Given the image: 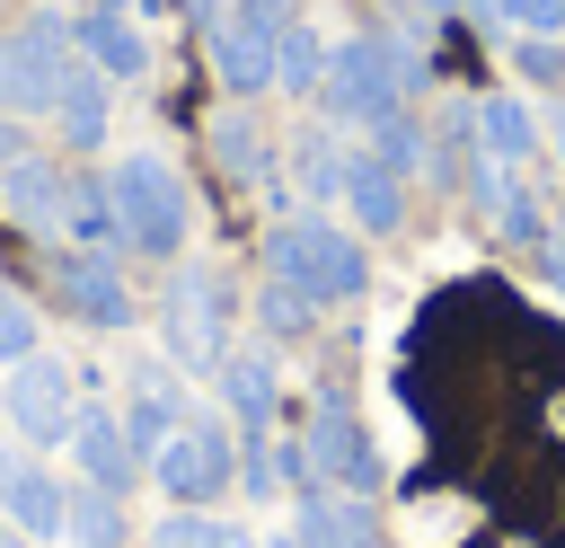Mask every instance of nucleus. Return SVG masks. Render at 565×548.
<instances>
[{"label": "nucleus", "mask_w": 565, "mask_h": 548, "mask_svg": "<svg viewBox=\"0 0 565 548\" xmlns=\"http://www.w3.org/2000/svg\"><path fill=\"white\" fill-rule=\"evenodd\" d=\"M97 9H132V0H97Z\"/></svg>", "instance_id": "nucleus-42"}, {"label": "nucleus", "mask_w": 565, "mask_h": 548, "mask_svg": "<svg viewBox=\"0 0 565 548\" xmlns=\"http://www.w3.org/2000/svg\"><path fill=\"white\" fill-rule=\"evenodd\" d=\"M62 504H71V486L44 468V451L0 442V521H18L26 539H62Z\"/></svg>", "instance_id": "nucleus-10"}, {"label": "nucleus", "mask_w": 565, "mask_h": 548, "mask_svg": "<svg viewBox=\"0 0 565 548\" xmlns=\"http://www.w3.org/2000/svg\"><path fill=\"white\" fill-rule=\"evenodd\" d=\"M344 212H353V230H371V239H388V230L406 221V177H397L388 159H371V150H353V159H344Z\"/></svg>", "instance_id": "nucleus-16"}, {"label": "nucleus", "mask_w": 565, "mask_h": 548, "mask_svg": "<svg viewBox=\"0 0 565 548\" xmlns=\"http://www.w3.org/2000/svg\"><path fill=\"white\" fill-rule=\"evenodd\" d=\"M106 115H115V80H106L97 62H71V80H62V97H53L62 150H97V141H106Z\"/></svg>", "instance_id": "nucleus-15"}, {"label": "nucleus", "mask_w": 565, "mask_h": 548, "mask_svg": "<svg viewBox=\"0 0 565 548\" xmlns=\"http://www.w3.org/2000/svg\"><path fill=\"white\" fill-rule=\"evenodd\" d=\"M300 548H388V521L371 495H335V486H300V521H291Z\"/></svg>", "instance_id": "nucleus-14"}, {"label": "nucleus", "mask_w": 565, "mask_h": 548, "mask_svg": "<svg viewBox=\"0 0 565 548\" xmlns=\"http://www.w3.org/2000/svg\"><path fill=\"white\" fill-rule=\"evenodd\" d=\"M44 292H53V309H62V318H79V327H97V336H124V327L141 318V301H132L124 265H115V256H97V247H53Z\"/></svg>", "instance_id": "nucleus-9"}, {"label": "nucleus", "mask_w": 565, "mask_h": 548, "mask_svg": "<svg viewBox=\"0 0 565 548\" xmlns=\"http://www.w3.org/2000/svg\"><path fill=\"white\" fill-rule=\"evenodd\" d=\"M212 548H256V530H247V521H221V513H212Z\"/></svg>", "instance_id": "nucleus-36"}, {"label": "nucleus", "mask_w": 565, "mask_h": 548, "mask_svg": "<svg viewBox=\"0 0 565 548\" xmlns=\"http://www.w3.org/2000/svg\"><path fill=\"white\" fill-rule=\"evenodd\" d=\"M344 159H353V141H344L335 124H318V133H300V141H291V194H300L309 212H327V203H344Z\"/></svg>", "instance_id": "nucleus-19"}, {"label": "nucleus", "mask_w": 565, "mask_h": 548, "mask_svg": "<svg viewBox=\"0 0 565 548\" xmlns=\"http://www.w3.org/2000/svg\"><path fill=\"white\" fill-rule=\"evenodd\" d=\"M415 9H424V18H459L468 0H415Z\"/></svg>", "instance_id": "nucleus-39"}, {"label": "nucleus", "mask_w": 565, "mask_h": 548, "mask_svg": "<svg viewBox=\"0 0 565 548\" xmlns=\"http://www.w3.org/2000/svg\"><path fill=\"white\" fill-rule=\"evenodd\" d=\"M539 115L521 106V97H477V150L486 159H503V168H530L539 159Z\"/></svg>", "instance_id": "nucleus-20"}, {"label": "nucleus", "mask_w": 565, "mask_h": 548, "mask_svg": "<svg viewBox=\"0 0 565 548\" xmlns=\"http://www.w3.org/2000/svg\"><path fill=\"white\" fill-rule=\"evenodd\" d=\"M18 159H35V133H26V115H0V168H18Z\"/></svg>", "instance_id": "nucleus-35"}, {"label": "nucleus", "mask_w": 565, "mask_h": 548, "mask_svg": "<svg viewBox=\"0 0 565 548\" xmlns=\"http://www.w3.org/2000/svg\"><path fill=\"white\" fill-rule=\"evenodd\" d=\"M256 548H300V539H291V530H274V539H256Z\"/></svg>", "instance_id": "nucleus-41"}, {"label": "nucleus", "mask_w": 565, "mask_h": 548, "mask_svg": "<svg viewBox=\"0 0 565 548\" xmlns=\"http://www.w3.org/2000/svg\"><path fill=\"white\" fill-rule=\"evenodd\" d=\"M327 53H335V44H327L309 18H291V27L274 35V88H282V97H318V80H327Z\"/></svg>", "instance_id": "nucleus-24"}, {"label": "nucleus", "mask_w": 565, "mask_h": 548, "mask_svg": "<svg viewBox=\"0 0 565 548\" xmlns=\"http://www.w3.org/2000/svg\"><path fill=\"white\" fill-rule=\"evenodd\" d=\"M62 239H71V247H97V256H124V221H115V194H106L97 168L71 177V230H62Z\"/></svg>", "instance_id": "nucleus-23"}, {"label": "nucleus", "mask_w": 565, "mask_h": 548, "mask_svg": "<svg viewBox=\"0 0 565 548\" xmlns=\"http://www.w3.org/2000/svg\"><path fill=\"white\" fill-rule=\"evenodd\" d=\"M26 354H35V301L0 283V362H26Z\"/></svg>", "instance_id": "nucleus-30"}, {"label": "nucleus", "mask_w": 565, "mask_h": 548, "mask_svg": "<svg viewBox=\"0 0 565 548\" xmlns=\"http://www.w3.org/2000/svg\"><path fill=\"white\" fill-rule=\"evenodd\" d=\"M79 398H88V380H79L71 362H53L44 345H35L26 362H9V380H0V407H9V424H18L26 451H71Z\"/></svg>", "instance_id": "nucleus-8"}, {"label": "nucleus", "mask_w": 565, "mask_h": 548, "mask_svg": "<svg viewBox=\"0 0 565 548\" xmlns=\"http://www.w3.org/2000/svg\"><path fill=\"white\" fill-rule=\"evenodd\" d=\"M494 27H512V35H565V0H494Z\"/></svg>", "instance_id": "nucleus-31"}, {"label": "nucleus", "mask_w": 565, "mask_h": 548, "mask_svg": "<svg viewBox=\"0 0 565 548\" xmlns=\"http://www.w3.org/2000/svg\"><path fill=\"white\" fill-rule=\"evenodd\" d=\"M486 221H494V239H503V247H521V256H530V247H539V239H547V230H556V221H547V212H539V194H530V186H521V177H512V194H503V203H494V212H486Z\"/></svg>", "instance_id": "nucleus-27"}, {"label": "nucleus", "mask_w": 565, "mask_h": 548, "mask_svg": "<svg viewBox=\"0 0 565 548\" xmlns=\"http://www.w3.org/2000/svg\"><path fill=\"white\" fill-rule=\"evenodd\" d=\"M265 274L300 283V292L327 301V309H344V301L371 292V256H362V239H353L344 221H327V212H291V221H274V230H265Z\"/></svg>", "instance_id": "nucleus-1"}, {"label": "nucleus", "mask_w": 565, "mask_h": 548, "mask_svg": "<svg viewBox=\"0 0 565 548\" xmlns=\"http://www.w3.org/2000/svg\"><path fill=\"white\" fill-rule=\"evenodd\" d=\"M71 460H79V477H88V486H106V495H132V486L150 477V460L132 451L124 415H115V407H97V398H79V424H71Z\"/></svg>", "instance_id": "nucleus-12"}, {"label": "nucleus", "mask_w": 565, "mask_h": 548, "mask_svg": "<svg viewBox=\"0 0 565 548\" xmlns=\"http://www.w3.org/2000/svg\"><path fill=\"white\" fill-rule=\"evenodd\" d=\"M397 106H415V97H406V80H397V62H388L380 27H371V35H344V44L327 53L318 115H327L335 133H371V124H380V115H397Z\"/></svg>", "instance_id": "nucleus-5"}, {"label": "nucleus", "mask_w": 565, "mask_h": 548, "mask_svg": "<svg viewBox=\"0 0 565 548\" xmlns=\"http://www.w3.org/2000/svg\"><path fill=\"white\" fill-rule=\"evenodd\" d=\"M203 44H212V71H221L230 97H265V88H274V35L221 18V27H203Z\"/></svg>", "instance_id": "nucleus-18"}, {"label": "nucleus", "mask_w": 565, "mask_h": 548, "mask_svg": "<svg viewBox=\"0 0 565 548\" xmlns=\"http://www.w3.org/2000/svg\"><path fill=\"white\" fill-rule=\"evenodd\" d=\"M150 548H212V513H194V504H168V521L150 530Z\"/></svg>", "instance_id": "nucleus-32"}, {"label": "nucleus", "mask_w": 565, "mask_h": 548, "mask_svg": "<svg viewBox=\"0 0 565 548\" xmlns=\"http://www.w3.org/2000/svg\"><path fill=\"white\" fill-rule=\"evenodd\" d=\"M556 230H565V194H556Z\"/></svg>", "instance_id": "nucleus-43"}, {"label": "nucleus", "mask_w": 565, "mask_h": 548, "mask_svg": "<svg viewBox=\"0 0 565 548\" xmlns=\"http://www.w3.org/2000/svg\"><path fill=\"white\" fill-rule=\"evenodd\" d=\"M530 256H539V283H547V292L565 301V230H547V239H539Z\"/></svg>", "instance_id": "nucleus-34"}, {"label": "nucleus", "mask_w": 565, "mask_h": 548, "mask_svg": "<svg viewBox=\"0 0 565 548\" xmlns=\"http://www.w3.org/2000/svg\"><path fill=\"white\" fill-rule=\"evenodd\" d=\"M300 451H309V477L335 486V495H380V486H388V460H380L371 424L353 415V398H344L335 380L318 389V407H309V424H300Z\"/></svg>", "instance_id": "nucleus-6"}, {"label": "nucleus", "mask_w": 565, "mask_h": 548, "mask_svg": "<svg viewBox=\"0 0 565 548\" xmlns=\"http://www.w3.org/2000/svg\"><path fill=\"white\" fill-rule=\"evenodd\" d=\"M318 309H327V301H309V292H300V283H282V274H265V283H256V327H265L274 345L318 336Z\"/></svg>", "instance_id": "nucleus-26"}, {"label": "nucleus", "mask_w": 565, "mask_h": 548, "mask_svg": "<svg viewBox=\"0 0 565 548\" xmlns=\"http://www.w3.org/2000/svg\"><path fill=\"white\" fill-rule=\"evenodd\" d=\"M230 318H238V283H230L221 265H203V256H177L168 301H159V345H168V362L212 380L221 354H230Z\"/></svg>", "instance_id": "nucleus-2"}, {"label": "nucleus", "mask_w": 565, "mask_h": 548, "mask_svg": "<svg viewBox=\"0 0 565 548\" xmlns=\"http://www.w3.org/2000/svg\"><path fill=\"white\" fill-rule=\"evenodd\" d=\"M62 539H79V548H124V539H132V513H124V495H106V486L71 477V504H62Z\"/></svg>", "instance_id": "nucleus-22"}, {"label": "nucleus", "mask_w": 565, "mask_h": 548, "mask_svg": "<svg viewBox=\"0 0 565 548\" xmlns=\"http://www.w3.org/2000/svg\"><path fill=\"white\" fill-rule=\"evenodd\" d=\"M230 18H238V27H256V35H282V27L300 18V0H230Z\"/></svg>", "instance_id": "nucleus-33"}, {"label": "nucleus", "mask_w": 565, "mask_h": 548, "mask_svg": "<svg viewBox=\"0 0 565 548\" xmlns=\"http://www.w3.org/2000/svg\"><path fill=\"white\" fill-rule=\"evenodd\" d=\"M212 398H221V415H230L238 433H274V415H282V371H274V354H265V345H230L221 371H212Z\"/></svg>", "instance_id": "nucleus-13"}, {"label": "nucleus", "mask_w": 565, "mask_h": 548, "mask_svg": "<svg viewBox=\"0 0 565 548\" xmlns=\"http://www.w3.org/2000/svg\"><path fill=\"white\" fill-rule=\"evenodd\" d=\"M71 62H79L71 18L35 9L26 27H9V35H0V115H53V97H62Z\"/></svg>", "instance_id": "nucleus-7"}, {"label": "nucleus", "mask_w": 565, "mask_h": 548, "mask_svg": "<svg viewBox=\"0 0 565 548\" xmlns=\"http://www.w3.org/2000/svg\"><path fill=\"white\" fill-rule=\"evenodd\" d=\"M362 150H371V159H388L397 177H433V124H424L415 106H397V115H380V124L362 133Z\"/></svg>", "instance_id": "nucleus-25"}, {"label": "nucleus", "mask_w": 565, "mask_h": 548, "mask_svg": "<svg viewBox=\"0 0 565 548\" xmlns=\"http://www.w3.org/2000/svg\"><path fill=\"white\" fill-rule=\"evenodd\" d=\"M212 159H221V177H230V186H256V177H274V141H265V124H256L247 106L212 115Z\"/></svg>", "instance_id": "nucleus-21"}, {"label": "nucleus", "mask_w": 565, "mask_h": 548, "mask_svg": "<svg viewBox=\"0 0 565 548\" xmlns=\"http://www.w3.org/2000/svg\"><path fill=\"white\" fill-rule=\"evenodd\" d=\"M71 35H79V62H97L106 80H141L150 71V44H141L132 9H88V18H71Z\"/></svg>", "instance_id": "nucleus-17"}, {"label": "nucleus", "mask_w": 565, "mask_h": 548, "mask_svg": "<svg viewBox=\"0 0 565 548\" xmlns=\"http://www.w3.org/2000/svg\"><path fill=\"white\" fill-rule=\"evenodd\" d=\"M71 177L79 168H62V159H18V168H0V212L26 230V239H62L71 230Z\"/></svg>", "instance_id": "nucleus-11"}, {"label": "nucleus", "mask_w": 565, "mask_h": 548, "mask_svg": "<svg viewBox=\"0 0 565 548\" xmlns=\"http://www.w3.org/2000/svg\"><path fill=\"white\" fill-rule=\"evenodd\" d=\"M238 486H247V495H282V486H291L274 433H238Z\"/></svg>", "instance_id": "nucleus-28"}, {"label": "nucleus", "mask_w": 565, "mask_h": 548, "mask_svg": "<svg viewBox=\"0 0 565 548\" xmlns=\"http://www.w3.org/2000/svg\"><path fill=\"white\" fill-rule=\"evenodd\" d=\"M547 150L565 159V88H556V115H547Z\"/></svg>", "instance_id": "nucleus-38"}, {"label": "nucleus", "mask_w": 565, "mask_h": 548, "mask_svg": "<svg viewBox=\"0 0 565 548\" xmlns=\"http://www.w3.org/2000/svg\"><path fill=\"white\" fill-rule=\"evenodd\" d=\"M177 9H185V18H194V27H221V18H230V9H221V0H177Z\"/></svg>", "instance_id": "nucleus-37"}, {"label": "nucleus", "mask_w": 565, "mask_h": 548, "mask_svg": "<svg viewBox=\"0 0 565 548\" xmlns=\"http://www.w3.org/2000/svg\"><path fill=\"white\" fill-rule=\"evenodd\" d=\"M0 548H35V539H26V530H18V521H0Z\"/></svg>", "instance_id": "nucleus-40"}, {"label": "nucleus", "mask_w": 565, "mask_h": 548, "mask_svg": "<svg viewBox=\"0 0 565 548\" xmlns=\"http://www.w3.org/2000/svg\"><path fill=\"white\" fill-rule=\"evenodd\" d=\"M106 194H115V221H124V247L132 256H185V186L159 150H132L106 168Z\"/></svg>", "instance_id": "nucleus-3"}, {"label": "nucleus", "mask_w": 565, "mask_h": 548, "mask_svg": "<svg viewBox=\"0 0 565 548\" xmlns=\"http://www.w3.org/2000/svg\"><path fill=\"white\" fill-rule=\"evenodd\" d=\"M150 486H159L168 504L212 513V504L238 486V424H230V415H194V407H185V424L150 451Z\"/></svg>", "instance_id": "nucleus-4"}, {"label": "nucleus", "mask_w": 565, "mask_h": 548, "mask_svg": "<svg viewBox=\"0 0 565 548\" xmlns=\"http://www.w3.org/2000/svg\"><path fill=\"white\" fill-rule=\"evenodd\" d=\"M512 71L556 97V88H565V35H521V44H512Z\"/></svg>", "instance_id": "nucleus-29"}]
</instances>
